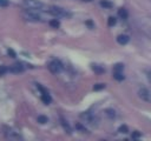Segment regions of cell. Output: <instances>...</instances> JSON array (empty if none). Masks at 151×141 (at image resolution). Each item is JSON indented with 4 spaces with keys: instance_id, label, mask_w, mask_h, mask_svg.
Returning a JSON list of instances; mask_svg holds the SVG:
<instances>
[{
    "instance_id": "e0dca14e",
    "label": "cell",
    "mask_w": 151,
    "mask_h": 141,
    "mask_svg": "<svg viewBox=\"0 0 151 141\" xmlns=\"http://www.w3.org/2000/svg\"><path fill=\"white\" fill-rule=\"evenodd\" d=\"M105 113H106V115H107L109 118H114V116H116V113H114L113 109H106Z\"/></svg>"
},
{
    "instance_id": "7c38bea8",
    "label": "cell",
    "mask_w": 151,
    "mask_h": 141,
    "mask_svg": "<svg viewBox=\"0 0 151 141\" xmlns=\"http://www.w3.org/2000/svg\"><path fill=\"white\" fill-rule=\"evenodd\" d=\"M92 69H93L96 73H98V74L104 73V68L100 67V66H98V65H92Z\"/></svg>"
},
{
    "instance_id": "7402d4cb",
    "label": "cell",
    "mask_w": 151,
    "mask_h": 141,
    "mask_svg": "<svg viewBox=\"0 0 151 141\" xmlns=\"http://www.w3.org/2000/svg\"><path fill=\"white\" fill-rule=\"evenodd\" d=\"M76 127H77V129H79V130H83V132H86V128L83 126V125H80V123H77L76 125Z\"/></svg>"
},
{
    "instance_id": "ac0fdd59",
    "label": "cell",
    "mask_w": 151,
    "mask_h": 141,
    "mask_svg": "<svg viewBox=\"0 0 151 141\" xmlns=\"http://www.w3.org/2000/svg\"><path fill=\"white\" fill-rule=\"evenodd\" d=\"M123 68H124L123 63H117V65H114V72H122Z\"/></svg>"
},
{
    "instance_id": "484cf974",
    "label": "cell",
    "mask_w": 151,
    "mask_h": 141,
    "mask_svg": "<svg viewBox=\"0 0 151 141\" xmlns=\"http://www.w3.org/2000/svg\"><path fill=\"white\" fill-rule=\"evenodd\" d=\"M147 79H149V81H150V83H151V70L147 72Z\"/></svg>"
},
{
    "instance_id": "603a6c76",
    "label": "cell",
    "mask_w": 151,
    "mask_h": 141,
    "mask_svg": "<svg viewBox=\"0 0 151 141\" xmlns=\"http://www.w3.org/2000/svg\"><path fill=\"white\" fill-rule=\"evenodd\" d=\"M7 53H8V55H11L12 58H15V56H17V54H15V52H14L13 49H8Z\"/></svg>"
},
{
    "instance_id": "52a82bcc",
    "label": "cell",
    "mask_w": 151,
    "mask_h": 141,
    "mask_svg": "<svg viewBox=\"0 0 151 141\" xmlns=\"http://www.w3.org/2000/svg\"><path fill=\"white\" fill-rule=\"evenodd\" d=\"M129 40H130V38H129V35H126V34H120V35H118V38H117V41H118V43H120V45L127 43Z\"/></svg>"
},
{
    "instance_id": "ffe728a7",
    "label": "cell",
    "mask_w": 151,
    "mask_h": 141,
    "mask_svg": "<svg viewBox=\"0 0 151 141\" xmlns=\"http://www.w3.org/2000/svg\"><path fill=\"white\" fill-rule=\"evenodd\" d=\"M107 24H109V26H114L116 25V18L110 16L109 20H107Z\"/></svg>"
},
{
    "instance_id": "44dd1931",
    "label": "cell",
    "mask_w": 151,
    "mask_h": 141,
    "mask_svg": "<svg viewBox=\"0 0 151 141\" xmlns=\"http://www.w3.org/2000/svg\"><path fill=\"white\" fill-rule=\"evenodd\" d=\"M7 70H8V68H7L6 66H0V75L5 74V73H6Z\"/></svg>"
},
{
    "instance_id": "8992f818",
    "label": "cell",
    "mask_w": 151,
    "mask_h": 141,
    "mask_svg": "<svg viewBox=\"0 0 151 141\" xmlns=\"http://www.w3.org/2000/svg\"><path fill=\"white\" fill-rule=\"evenodd\" d=\"M22 70H24V66H21V63H15L9 68V72L12 73H21Z\"/></svg>"
},
{
    "instance_id": "4316f807",
    "label": "cell",
    "mask_w": 151,
    "mask_h": 141,
    "mask_svg": "<svg viewBox=\"0 0 151 141\" xmlns=\"http://www.w3.org/2000/svg\"><path fill=\"white\" fill-rule=\"evenodd\" d=\"M84 1H90V0H84Z\"/></svg>"
},
{
    "instance_id": "2e32d148",
    "label": "cell",
    "mask_w": 151,
    "mask_h": 141,
    "mask_svg": "<svg viewBox=\"0 0 151 141\" xmlns=\"http://www.w3.org/2000/svg\"><path fill=\"white\" fill-rule=\"evenodd\" d=\"M38 122H39V123H46V122H47V116H45V115H39V116H38Z\"/></svg>"
},
{
    "instance_id": "4fadbf2b",
    "label": "cell",
    "mask_w": 151,
    "mask_h": 141,
    "mask_svg": "<svg viewBox=\"0 0 151 141\" xmlns=\"http://www.w3.org/2000/svg\"><path fill=\"white\" fill-rule=\"evenodd\" d=\"M100 5H101L104 8H111V7H112V4H111L110 1H107V0H101V1H100Z\"/></svg>"
},
{
    "instance_id": "3957f363",
    "label": "cell",
    "mask_w": 151,
    "mask_h": 141,
    "mask_svg": "<svg viewBox=\"0 0 151 141\" xmlns=\"http://www.w3.org/2000/svg\"><path fill=\"white\" fill-rule=\"evenodd\" d=\"M50 13L53 14V15H55V16H68L70 15L65 9H63L60 7H57V6L51 7L50 8Z\"/></svg>"
},
{
    "instance_id": "5bb4252c",
    "label": "cell",
    "mask_w": 151,
    "mask_h": 141,
    "mask_svg": "<svg viewBox=\"0 0 151 141\" xmlns=\"http://www.w3.org/2000/svg\"><path fill=\"white\" fill-rule=\"evenodd\" d=\"M118 132H120V133H123V134H126V133H129V128H127L126 125H122V126L118 128Z\"/></svg>"
},
{
    "instance_id": "7a4b0ae2",
    "label": "cell",
    "mask_w": 151,
    "mask_h": 141,
    "mask_svg": "<svg viewBox=\"0 0 151 141\" xmlns=\"http://www.w3.org/2000/svg\"><path fill=\"white\" fill-rule=\"evenodd\" d=\"M25 6H27L31 9H40L42 8V4L39 0H24Z\"/></svg>"
},
{
    "instance_id": "6da1fadb",
    "label": "cell",
    "mask_w": 151,
    "mask_h": 141,
    "mask_svg": "<svg viewBox=\"0 0 151 141\" xmlns=\"http://www.w3.org/2000/svg\"><path fill=\"white\" fill-rule=\"evenodd\" d=\"M22 16H24L26 20H28V21H39V20H40L39 14L35 13L34 11H32V9L25 11V12L22 13Z\"/></svg>"
},
{
    "instance_id": "30bf717a",
    "label": "cell",
    "mask_w": 151,
    "mask_h": 141,
    "mask_svg": "<svg viewBox=\"0 0 151 141\" xmlns=\"http://www.w3.org/2000/svg\"><path fill=\"white\" fill-rule=\"evenodd\" d=\"M118 15H119L120 19L125 20V19H127V11H126L125 8H120V9L118 11Z\"/></svg>"
},
{
    "instance_id": "8fae6325",
    "label": "cell",
    "mask_w": 151,
    "mask_h": 141,
    "mask_svg": "<svg viewBox=\"0 0 151 141\" xmlns=\"http://www.w3.org/2000/svg\"><path fill=\"white\" fill-rule=\"evenodd\" d=\"M113 78H114L117 81H122V80H124V75H123L122 72H114V73H113Z\"/></svg>"
},
{
    "instance_id": "9a60e30c",
    "label": "cell",
    "mask_w": 151,
    "mask_h": 141,
    "mask_svg": "<svg viewBox=\"0 0 151 141\" xmlns=\"http://www.w3.org/2000/svg\"><path fill=\"white\" fill-rule=\"evenodd\" d=\"M59 25H60V24H59V21H58V20H55V19L50 21V26H51V27H53V28H58V27H59Z\"/></svg>"
},
{
    "instance_id": "5b68a950",
    "label": "cell",
    "mask_w": 151,
    "mask_h": 141,
    "mask_svg": "<svg viewBox=\"0 0 151 141\" xmlns=\"http://www.w3.org/2000/svg\"><path fill=\"white\" fill-rule=\"evenodd\" d=\"M138 95H139V98L143 99L144 101L150 100V92H149L146 88H140V89L138 90Z\"/></svg>"
},
{
    "instance_id": "d4e9b609",
    "label": "cell",
    "mask_w": 151,
    "mask_h": 141,
    "mask_svg": "<svg viewBox=\"0 0 151 141\" xmlns=\"http://www.w3.org/2000/svg\"><path fill=\"white\" fill-rule=\"evenodd\" d=\"M86 25L90 26V27H93V22H92L91 20H87V21H86Z\"/></svg>"
},
{
    "instance_id": "d6986e66",
    "label": "cell",
    "mask_w": 151,
    "mask_h": 141,
    "mask_svg": "<svg viewBox=\"0 0 151 141\" xmlns=\"http://www.w3.org/2000/svg\"><path fill=\"white\" fill-rule=\"evenodd\" d=\"M104 87H105L104 83H96V85L93 86V89H94V90H100V89H103Z\"/></svg>"
},
{
    "instance_id": "277c9868",
    "label": "cell",
    "mask_w": 151,
    "mask_h": 141,
    "mask_svg": "<svg viewBox=\"0 0 151 141\" xmlns=\"http://www.w3.org/2000/svg\"><path fill=\"white\" fill-rule=\"evenodd\" d=\"M48 69H50L52 73L57 74V73H59V72L63 69V65L60 63V61H58V60H53L52 62H50V65H48Z\"/></svg>"
},
{
    "instance_id": "cb8c5ba5",
    "label": "cell",
    "mask_w": 151,
    "mask_h": 141,
    "mask_svg": "<svg viewBox=\"0 0 151 141\" xmlns=\"http://www.w3.org/2000/svg\"><path fill=\"white\" fill-rule=\"evenodd\" d=\"M140 137V133L139 132H133L132 133V139H138Z\"/></svg>"
},
{
    "instance_id": "ba28073f",
    "label": "cell",
    "mask_w": 151,
    "mask_h": 141,
    "mask_svg": "<svg viewBox=\"0 0 151 141\" xmlns=\"http://www.w3.org/2000/svg\"><path fill=\"white\" fill-rule=\"evenodd\" d=\"M60 123H61V126L64 127V129L66 130V133H67V134H71V133H72V129H71V127H70V125L67 123V121H66L65 119H63V118H60Z\"/></svg>"
},
{
    "instance_id": "9c48e42d",
    "label": "cell",
    "mask_w": 151,
    "mask_h": 141,
    "mask_svg": "<svg viewBox=\"0 0 151 141\" xmlns=\"http://www.w3.org/2000/svg\"><path fill=\"white\" fill-rule=\"evenodd\" d=\"M41 100H42V102H44V103L48 105V103H51L52 98H51V95H50L47 92H44V93H42V95H41Z\"/></svg>"
}]
</instances>
